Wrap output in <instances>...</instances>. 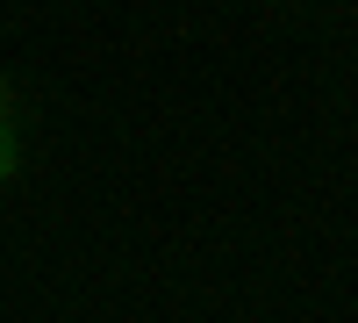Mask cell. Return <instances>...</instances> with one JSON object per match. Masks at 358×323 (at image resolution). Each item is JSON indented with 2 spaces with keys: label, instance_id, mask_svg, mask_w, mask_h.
Masks as SVG:
<instances>
[{
  "label": "cell",
  "instance_id": "cell-1",
  "mask_svg": "<svg viewBox=\"0 0 358 323\" xmlns=\"http://www.w3.org/2000/svg\"><path fill=\"white\" fill-rule=\"evenodd\" d=\"M22 172V130H0V187Z\"/></svg>",
  "mask_w": 358,
  "mask_h": 323
},
{
  "label": "cell",
  "instance_id": "cell-2",
  "mask_svg": "<svg viewBox=\"0 0 358 323\" xmlns=\"http://www.w3.org/2000/svg\"><path fill=\"white\" fill-rule=\"evenodd\" d=\"M0 130H22V108H15V79L0 72Z\"/></svg>",
  "mask_w": 358,
  "mask_h": 323
}]
</instances>
